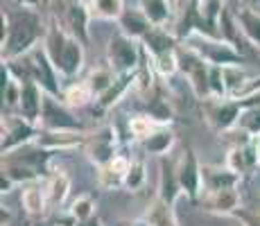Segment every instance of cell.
Returning <instances> with one entry per match:
<instances>
[{
    "label": "cell",
    "instance_id": "60d3db41",
    "mask_svg": "<svg viewBox=\"0 0 260 226\" xmlns=\"http://www.w3.org/2000/svg\"><path fill=\"white\" fill-rule=\"evenodd\" d=\"M25 3H37V0H25Z\"/></svg>",
    "mask_w": 260,
    "mask_h": 226
},
{
    "label": "cell",
    "instance_id": "6da1fadb",
    "mask_svg": "<svg viewBox=\"0 0 260 226\" xmlns=\"http://www.w3.org/2000/svg\"><path fill=\"white\" fill-rule=\"evenodd\" d=\"M39 37V21L37 16L27 12H18L9 18L7 25V39L3 41V52L7 57H16L25 52Z\"/></svg>",
    "mask_w": 260,
    "mask_h": 226
},
{
    "label": "cell",
    "instance_id": "7a4b0ae2",
    "mask_svg": "<svg viewBox=\"0 0 260 226\" xmlns=\"http://www.w3.org/2000/svg\"><path fill=\"white\" fill-rule=\"evenodd\" d=\"M39 124L27 122L25 118L16 113H3V143H0V152L12 154L16 149L25 147V145H32L39 136Z\"/></svg>",
    "mask_w": 260,
    "mask_h": 226
},
{
    "label": "cell",
    "instance_id": "30bf717a",
    "mask_svg": "<svg viewBox=\"0 0 260 226\" xmlns=\"http://www.w3.org/2000/svg\"><path fill=\"white\" fill-rule=\"evenodd\" d=\"M181 195L183 190L177 177V163L170 156H161L158 158V199L174 206Z\"/></svg>",
    "mask_w": 260,
    "mask_h": 226
},
{
    "label": "cell",
    "instance_id": "7c38bea8",
    "mask_svg": "<svg viewBox=\"0 0 260 226\" xmlns=\"http://www.w3.org/2000/svg\"><path fill=\"white\" fill-rule=\"evenodd\" d=\"M197 52L206 59L211 66H238L242 63V54L238 50H233L231 45L226 43H215V41H204L197 45Z\"/></svg>",
    "mask_w": 260,
    "mask_h": 226
},
{
    "label": "cell",
    "instance_id": "8fae6325",
    "mask_svg": "<svg viewBox=\"0 0 260 226\" xmlns=\"http://www.w3.org/2000/svg\"><path fill=\"white\" fill-rule=\"evenodd\" d=\"M43 100H46V93H43V88L37 82H25L16 115H21V118H25L32 124H39L43 113Z\"/></svg>",
    "mask_w": 260,
    "mask_h": 226
},
{
    "label": "cell",
    "instance_id": "83f0119b",
    "mask_svg": "<svg viewBox=\"0 0 260 226\" xmlns=\"http://www.w3.org/2000/svg\"><path fill=\"white\" fill-rule=\"evenodd\" d=\"M240 132H244L251 138H258L260 136V107H251V109H244L242 115L238 120V127Z\"/></svg>",
    "mask_w": 260,
    "mask_h": 226
},
{
    "label": "cell",
    "instance_id": "7402d4cb",
    "mask_svg": "<svg viewBox=\"0 0 260 226\" xmlns=\"http://www.w3.org/2000/svg\"><path fill=\"white\" fill-rule=\"evenodd\" d=\"M145 219H147L149 226H179L177 215H174V206L161 202L158 197H156V202L152 204V208L147 210Z\"/></svg>",
    "mask_w": 260,
    "mask_h": 226
},
{
    "label": "cell",
    "instance_id": "484cf974",
    "mask_svg": "<svg viewBox=\"0 0 260 226\" xmlns=\"http://www.w3.org/2000/svg\"><path fill=\"white\" fill-rule=\"evenodd\" d=\"M68 215L73 217L75 224L93 217L95 215V199L91 197V195H79V197L71 204V208H68Z\"/></svg>",
    "mask_w": 260,
    "mask_h": 226
},
{
    "label": "cell",
    "instance_id": "603a6c76",
    "mask_svg": "<svg viewBox=\"0 0 260 226\" xmlns=\"http://www.w3.org/2000/svg\"><path fill=\"white\" fill-rule=\"evenodd\" d=\"M93 98L95 95H93V88L88 86V82H79V84H75V86H71L66 93H63L61 102L71 109H82V107H88L91 102H95Z\"/></svg>",
    "mask_w": 260,
    "mask_h": 226
},
{
    "label": "cell",
    "instance_id": "3957f363",
    "mask_svg": "<svg viewBox=\"0 0 260 226\" xmlns=\"http://www.w3.org/2000/svg\"><path fill=\"white\" fill-rule=\"evenodd\" d=\"M39 127L48 129V132H84V122L71 111V107H66L61 100L52 98V95H46L43 100V113Z\"/></svg>",
    "mask_w": 260,
    "mask_h": 226
},
{
    "label": "cell",
    "instance_id": "f546056e",
    "mask_svg": "<svg viewBox=\"0 0 260 226\" xmlns=\"http://www.w3.org/2000/svg\"><path fill=\"white\" fill-rule=\"evenodd\" d=\"M113 82H116V77H113L111 70H107V68L95 70V73L91 75V79H88V86L93 88L95 100H98L102 93H107V90L113 86Z\"/></svg>",
    "mask_w": 260,
    "mask_h": 226
},
{
    "label": "cell",
    "instance_id": "9a60e30c",
    "mask_svg": "<svg viewBox=\"0 0 260 226\" xmlns=\"http://www.w3.org/2000/svg\"><path fill=\"white\" fill-rule=\"evenodd\" d=\"M109 54H111V63L120 73H134L138 66V50L129 39L116 37L109 45Z\"/></svg>",
    "mask_w": 260,
    "mask_h": 226
},
{
    "label": "cell",
    "instance_id": "52a82bcc",
    "mask_svg": "<svg viewBox=\"0 0 260 226\" xmlns=\"http://www.w3.org/2000/svg\"><path fill=\"white\" fill-rule=\"evenodd\" d=\"M86 156L88 160L95 165V168H102V165L111 163L113 158L118 156V134H116V127L107 124L102 127L95 136L86 140Z\"/></svg>",
    "mask_w": 260,
    "mask_h": 226
},
{
    "label": "cell",
    "instance_id": "ffe728a7",
    "mask_svg": "<svg viewBox=\"0 0 260 226\" xmlns=\"http://www.w3.org/2000/svg\"><path fill=\"white\" fill-rule=\"evenodd\" d=\"M174 140H177V136H174L172 129H168V127H161V129H156L149 138H145L143 140V149L147 154H152V156H168L170 154V149L174 147Z\"/></svg>",
    "mask_w": 260,
    "mask_h": 226
},
{
    "label": "cell",
    "instance_id": "d590c367",
    "mask_svg": "<svg viewBox=\"0 0 260 226\" xmlns=\"http://www.w3.org/2000/svg\"><path fill=\"white\" fill-rule=\"evenodd\" d=\"M14 181L7 177V174H0V192L3 195H7V192H12V188H14Z\"/></svg>",
    "mask_w": 260,
    "mask_h": 226
},
{
    "label": "cell",
    "instance_id": "f35d334b",
    "mask_svg": "<svg viewBox=\"0 0 260 226\" xmlns=\"http://www.w3.org/2000/svg\"><path fill=\"white\" fill-rule=\"evenodd\" d=\"M132 226H149V224H147V219L143 217V219H138V222H134Z\"/></svg>",
    "mask_w": 260,
    "mask_h": 226
},
{
    "label": "cell",
    "instance_id": "5b68a950",
    "mask_svg": "<svg viewBox=\"0 0 260 226\" xmlns=\"http://www.w3.org/2000/svg\"><path fill=\"white\" fill-rule=\"evenodd\" d=\"M177 59H179V70L188 77L194 95H197L202 102L211 98V88H208V73H211V66H208L206 59H204L197 50H181V52L177 54Z\"/></svg>",
    "mask_w": 260,
    "mask_h": 226
},
{
    "label": "cell",
    "instance_id": "d4e9b609",
    "mask_svg": "<svg viewBox=\"0 0 260 226\" xmlns=\"http://www.w3.org/2000/svg\"><path fill=\"white\" fill-rule=\"evenodd\" d=\"M163 124H158L154 118H149V115H134L132 120H129V134L134 136V138H138L143 143L145 138H149L156 129H161Z\"/></svg>",
    "mask_w": 260,
    "mask_h": 226
},
{
    "label": "cell",
    "instance_id": "44dd1931",
    "mask_svg": "<svg viewBox=\"0 0 260 226\" xmlns=\"http://www.w3.org/2000/svg\"><path fill=\"white\" fill-rule=\"evenodd\" d=\"M147 115L154 118L158 124L168 127V122H172L174 118V111H172V104L170 100H166L161 93H149V100H147Z\"/></svg>",
    "mask_w": 260,
    "mask_h": 226
},
{
    "label": "cell",
    "instance_id": "4dcf8cb0",
    "mask_svg": "<svg viewBox=\"0 0 260 226\" xmlns=\"http://www.w3.org/2000/svg\"><path fill=\"white\" fill-rule=\"evenodd\" d=\"M240 23H242V29L247 32V37L253 43L260 45V16H256L251 12H242L240 14Z\"/></svg>",
    "mask_w": 260,
    "mask_h": 226
},
{
    "label": "cell",
    "instance_id": "cb8c5ba5",
    "mask_svg": "<svg viewBox=\"0 0 260 226\" xmlns=\"http://www.w3.org/2000/svg\"><path fill=\"white\" fill-rule=\"evenodd\" d=\"M143 39H145V45L149 48V52L154 54V59L161 57V54L172 52V48H174V41L166 32H161V29H149Z\"/></svg>",
    "mask_w": 260,
    "mask_h": 226
},
{
    "label": "cell",
    "instance_id": "e0dca14e",
    "mask_svg": "<svg viewBox=\"0 0 260 226\" xmlns=\"http://www.w3.org/2000/svg\"><path fill=\"white\" fill-rule=\"evenodd\" d=\"M136 82V70L134 73H120L116 77V82H113V86L107 90V93H102L98 100H95V107H98V113H107L109 109H113L116 104L122 100V95L129 90V86Z\"/></svg>",
    "mask_w": 260,
    "mask_h": 226
},
{
    "label": "cell",
    "instance_id": "74e56055",
    "mask_svg": "<svg viewBox=\"0 0 260 226\" xmlns=\"http://www.w3.org/2000/svg\"><path fill=\"white\" fill-rule=\"evenodd\" d=\"M7 226H34V224H29L27 219H23V217H14L12 222H9Z\"/></svg>",
    "mask_w": 260,
    "mask_h": 226
},
{
    "label": "cell",
    "instance_id": "e575fe53",
    "mask_svg": "<svg viewBox=\"0 0 260 226\" xmlns=\"http://www.w3.org/2000/svg\"><path fill=\"white\" fill-rule=\"evenodd\" d=\"M98 9L102 16H116L120 12V0H98Z\"/></svg>",
    "mask_w": 260,
    "mask_h": 226
},
{
    "label": "cell",
    "instance_id": "ba28073f",
    "mask_svg": "<svg viewBox=\"0 0 260 226\" xmlns=\"http://www.w3.org/2000/svg\"><path fill=\"white\" fill-rule=\"evenodd\" d=\"M29 68H32V77L39 86L43 88L46 95H52V98H59L61 95V88H59V77H57V68L50 61L48 52H34L32 59H29Z\"/></svg>",
    "mask_w": 260,
    "mask_h": 226
},
{
    "label": "cell",
    "instance_id": "d6a6232c",
    "mask_svg": "<svg viewBox=\"0 0 260 226\" xmlns=\"http://www.w3.org/2000/svg\"><path fill=\"white\" fill-rule=\"evenodd\" d=\"M71 25L82 39L86 37V14L82 7H71Z\"/></svg>",
    "mask_w": 260,
    "mask_h": 226
},
{
    "label": "cell",
    "instance_id": "1f68e13d",
    "mask_svg": "<svg viewBox=\"0 0 260 226\" xmlns=\"http://www.w3.org/2000/svg\"><path fill=\"white\" fill-rule=\"evenodd\" d=\"M143 3H145V16L152 23H163L168 18L166 0H143Z\"/></svg>",
    "mask_w": 260,
    "mask_h": 226
},
{
    "label": "cell",
    "instance_id": "9c48e42d",
    "mask_svg": "<svg viewBox=\"0 0 260 226\" xmlns=\"http://www.w3.org/2000/svg\"><path fill=\"white\" fill-rule=\"evenodd\" d=\"M86 140L88 136L84 132H48V129H39V136L34 143L54 154V152H71V149L84 147Z\"/></svg>",
    "mask_w": 260,
    "mask_h": 226
},
{
    "label": "cell",
    "instance_id": "277c9868",
    "mask_svg": "<svg viewBox=\"0 0 260 226\" xmlns=\"http://www.w3.org/2000/svg\"><path fill=\"white\" fill-rule=\"evenodd\" d=\"M244 109L240 107L238 100L231 98H208L204 100V113H206V122L211 124L215 132H233L238 127V120Z\"/></svg>",
    "mask_w": 260,
    "mask_h": 226
},
{
    "label": "cell",
    "instance_id": "2e32d148",
    "mask_svg": "<svg viewBox=\"0 0 260 226\" xmlns=\"http://www.w3.org/2000/svg\"><path fill=\"white\" fill-rule=\"evenodd\" d=\"M21 206L27 217H41L50 208L43 183H27L21 190Z\"/></svg>",
    "mask_w": 260,
    "mask_h": 226
},
{
    "label": "cell",
    "instance_id": "8992f818",
    "mask_svg": "<svg viewBox=\"0 0 260 226\" xmlns=\"http://www.w3.org/2000/svg\"><path fill=\"white\" fill-rule=\"evenodd\" d=\"M177 177L179 183H181L183 195L190 199V202H197L204 192V177H202V163H199L194 149L186 145L183 147L181 158L177 160Z\"/></svg>",
    "mask_w": 260,
    "mask_h": 226
},
{
    "label": "cell",
    "instance_id": "ab89813d",
    "mask_svg": "<svg viewBox=\"0 0 260 226\" xmlns=\"http://www.w3.org/2000/svg\"><path fill=\"white\" fill-rule=\"evenodd\" d=\"M256 147H258V165H260V136L256 138Z\"/></svg>",
    "mask_w": 260,
    "mask_h": 226
},
{
    "label": "cell",
    "instance_id": "ac0fdd59",
    "mask_svg": "<svg viewBox=\"0 0 260 226\" xmlns=\"http://www.w3.org/2000/svg\"><path fill=\"white\" fill-rule=\"evenodd\" d=\"M43 188H46V197H48L50 208H59V206L66 202L68 192H71V177L63 172H54L46 179Z\"/></svg>",
    "mask_w": 260,
    "mask_h": 226
},
{
    "label": "cell",
    "instance_id": "8d00e7d4",
    "mask_svg": "<svg viewBox=\"0 0 260 226\" xmlns=\"http://www.w3.org/2000/svg\"><path fill=\"white\" fill-rule=\"evenodd\" d=\"M75 226H104L102 222H100V217L98 215H93V217H88V219H84V222H77Z\"/></svg>",
    "mask_w": 260,
    "mask_h": 226
},
{
    "label": "cell",
    "instance_id": "d6986e66",
    "mask_svg": "<svg viewBox=\"0 0 260 226\" xmlns=\"http://www.w3.org/2000/svg\"><path fill=\"white\" fill-rule=\"evenodd\" d=\"M82 61H84V52H82V45H79L77 39H68L66 45H63V52H61V59L57 63V70L66 77H73V75L79 73L82 68Z\"/></svg>",
    "mask_w": 260,
    "mask_h": 226
},
{
    "label": "cell",
    "instance_id": "5bb4252c",
    "mask_svg": "<svg viewBox=\"0 0 260 226\" xmlns=\"http://www.w3.org/2000/svg\"><path fill=\"white\" fill-rule=\"evenodd\" d=\"M204 210L213 215H236L242 206H240V192L238 188H226V190H215L206 192L204 199Z\"/></svg>",
    "mask_w": 260,
    "mask_h": 226
},
{
    "label": "cell",
    "instance_id": "4316f807",
    "mask_svg": "<svg viewBox=\"0 0 260 226\" xmlns=\"http://www.w3.org/2000/svg\"><path fill=\"white\" fill-rule=\"evenodd\" d=\"M147 21H149L147 16H141V14H136V12H124L122 18H120L124 32L132 34V37H145V34L149 32V23Z\"/></svg>",
    "mask_w": 260,
    "mask_h": 226
},
{
    "label": "cell",
    "instance_id": "f1b7e54d",
    "mask_svg": "<svg viewBox=\"0 0 260 226\" xmlns=\"http://www.w3.org/2000/svg\"><path fill=\"white\" fill-rule=\"evenodd\" d=\"M147 181V172H145V163L143 160H132V168H129L127 177H124V190L129 192H138Z\"/></svg>",
    "mask_w": 260,
    "mask_h": 226
},
{
    "label": "cell",
    "instance_id": "4fadbf2b",
    "mask_svg": "<svg viewBox=\"0 0 260 226\" xmlns=\"http://www.w3.org/2000/svg\"><path fill=\"white\" fill-rule=\"evenodd\" d=\"M202 177H204V192H215V190H226L238 188L240 174L233 172L229 165H202Z\"/></svg>",
    "mask_w": 260,
    "mask_h": 226
},
{
    "label": "cell",
    "instance_id": "836d02e7",
    "mask_svg": "<svg viewBox=\"0 0 260 226\" xmlns=\"http://www.w3.org/2000/svg\"><path fill=\"white\" fill-rule=\"evenodd\" d=\"M236 219H240V224L242 226H260V215L258 213H251V210H244L240 208L236 215H233Z\"/></svg>",
    "mask_w": 260,
    "mask_h": 226
}]
</instances>
